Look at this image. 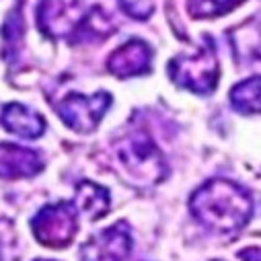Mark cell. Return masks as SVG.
I'll list each match as a JSON object with an SVG mask.
<instances>
[{
    "label": "cell",
    "instance_id": "6da1fadb",
    "mask_svg": "<svg viewBox=\"0 0 261 261\" xmlns=\"http://www.w3.org/2000/svg\"><path fill=\"white\" fill-rule=\"evenodd\" d=\"M193 218L216 234L239 232L253 216V200L245 187L228 179H210L189 200Z\"/></svg>",
    "mask_w": 261,
    "mask_h": 261
},
{
    "label": "cell",
    "instance_id": "7a4b0ae2",
    "mask_svg": "<svg viewBox=\"0 0 261 261\" xmlns=\"http://www.w3.org/2000/svg\"><path fill=\"white\" fill-rule=\"evenodd\" d=\"M115 154L127 177L136 183L154 185L167 177V163L152 138L144 132L125 136L115 146Z\"/></svg>",
    "mask_w": 261,
    "mask_h": 261
},
{
    "label": "cell",
    "instance_id": "3957f363",
    "mask_svg": "<svg viewBox=\"0 0 261 261\" xmlns=\"http://www.w3.org/2000/svg\"><path fill=\"white\" fill-rule=\"evenodd\" d=\"M169 76L181 89L198 95H210L216 89L220 76L218 58L212 41L204 43L195 54L173 58L169 62Z\"/></svg>",
    "mask_w": 261,
    "mask_h": 261
},
{
    "label": "cell",
    "instance_id": "277c9868",
    "mask_svg": "<svg viewBox=\"0 0 261 261\" xmlns=\"http://www.w3.org/2000/svg\"><path fill=\"white\" fill-rule=\"evenodd\" d=\"M35 239L49 247L62 249L72 243L79 230V208L74 202H58L43 206L31 220Z\"/></svg>",
    "mask_w": 261,
    "mask_h": 261
},
{
    "label": "cell",
    "instance_id": "5b68a950",
    "mask_svg": "<svg viewBox=\"0 0 261 261\" xmlns=\"http://www.w3.org/2000/svg\"><path fill=\"white\" fill-rule=\"evenodd\" d=\"M111 105V95L99 91L95 95L72 93L56 105V113L70 129L79 134H89L99 125Z\"/></svg>",
    "mask_w": 261,
    "mask_h": 261
},
{
    "label": "cell",
    "instance_id": "8992f818",
    "mask_svg": "<svg viewBox=\"0 0 261 261\" xmlns=\"http://www.w3.org/2000/svg\"><path fill=\"white\" fill-rule=\"evenodd\" d=\"M85 15L81 0H39L37 25L51 39H72Z\"/></svg>",
    "mask_w": 261,
    "mask_h": 261
},
{
    "label": "cell",
    "instance_id": "52a82bcc",
    "mask_svg": "<svg viewBox=\"0 0 261 261\" xmlns=\"http://www.w3.org/2000/svg\"><path fill=\"white\" fill-rule=\"evenodd\" d=\"M132 251L129 226L121 220L93 234L81 247V261H125Z\"/></svg>",
    "mask_w": 261,
    "mask_h": 261
},
{
    "label": "cell",
    "instance_id": "ba28073f",
    "mask_svg": "<svg viewBox=\"0 0 261 261\" xmlns=\"http://www.w3.org/2000/svg\"><path fill=\"white\" fill-rule=\"evenodd\" d=\"M152 49L142 39H129L119 45L107 60V70L117 79L140 76L150 70Z\"/></svg>",
    "mask_w": 261,
    "mask_h": 261
},
{
    "label": "cell",
    "instance_id": "9c48e42d",
    "mask_svg": "<svg viewBox=\"0 0 261 261\" xmlns=\"http://www.w3.org/2000/svg\"><path fill=\"white\" fill-rule=\"evenodd\" d=\"M43 169L41 154L31 148H23L11 142H0V177L23 179L33 177Z\"/></svg>",
    "mask_w": 261,
    "mask_h": 261
},
{
    "label": "cell",
    "instance_id": "30bf717a",
    "mask_svg": "<svg viewBox=\"0 0 261 261\" xmlns=\"http://www.w3.org/2000/svg\"><path fill=\"white\" fill-rule=\"evenodd\" d=\"M0 123L7 132L27 140H35L45 132V119L23 103L5 105L0 111Z\"/></svg>",
    "mask_w": 261,
    "mask_h": 261
},
{
    "label": "cell",
    "instance_id": "8fae6325",
    "mask_svg": "<svg viewBox=\"0 0 261 261\" xmlns=\"http://www.w3.org/2000/svg\"><path fill=\"white\" fill-rule=\"evenodd\" d=\"M79 212L89 216L91 220H99L109 212V191L97 183L83 181L76 187V200Z\"/></svg>",
    "mask_w": 261,
    "mask_h": 261
},
{
    "label": "cell",
    "instance_id": "7c38bea8",
    "mask_svg": "<svg viewBox=\"0 0 261 261\" xmlns=\"http://www.w3.org/2000/svg\"><path fill=\"white\" fill-rule=\"evenodd\" d=\"M230 103L239 113H261V76H251L230 91Z\"/></svg>",
    "mask_w": 261,
    "mask_h": 261
},
{
    "label": "cell",
    "instance_id": "4fadbf2b",
    "mask_svg": "<svg viewBox=\"0 0 261 261\" xmlns=\"http://www.w3.org/2000/svg\"><path fill=\"white\" fill-rule=\"evenodd\" d=\"M243 0H187L189 15L195 19H212L232 11Z\"/></svg>",
    "mask_w": 261,
    "mask_h": 261
},
{
    "label": "cell",
    "instance_id": "5bb4252c",
    "mask_svg": "<svg viewBox=\"0 0 261 261\" xmlns=\"http://www.w3.org/2000/svg\"><path fill=\"white\" fill-rule=\"evenodd\" d=\"M119 9L136 21H146L154 13V0H117Z\"/></svg>",
    "mask_w": 261,
    "mask_h": 261
}]
</instances>
